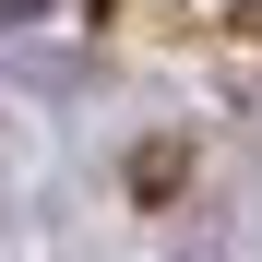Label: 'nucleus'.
<instances>
[{
  "label": "nucleus",
  "instance_id": "f257e3e1",
  "mask_svg": "<svg viewBox=\"0 0 262 262\" xmlns=\"http://www.w3.org/2000/svg\"><path fill=\"white\" fill-rule=\"evenodd\" d=\"M0 12H12V24H36V12H48V0H0Z\"/></svg>",
  "mask_w": 262,
  "mask_h": 262
}]
</instances>
